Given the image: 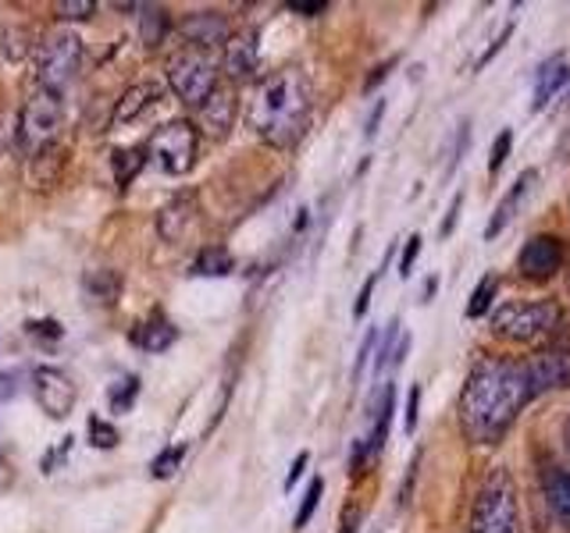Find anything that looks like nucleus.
Returning <instances> with one entry per match:
<instances>
[{"label":"nucleus","instance_id":"obj_1","mask_svg":"<svg viewBox=\"0 0 570 533\" xmlns=\"http://www.w3.org/2000/svg\"><path fill=\"white\" fill-rule=\"evenodd\" d=\"M528 399L517 363L485 359L471 370L460 388V431L471 445H496L514 426Z\"/></svg>","mask_w":570,"mask_h":533},{"label":"nucleus","instance_id":"obj_2","mask_svg":"<svg viewBox=\"0 0 570 533\" xmlns=\"http://www.w3.org/2000/svg\"><path fill=\"white\" fill-rule=\"evenodd\" d=\"M310 79L304 68H278L264 75L250 97V129L267 146L289 149L299 143L310 121Z\"/></svg>","mask_w":570,"mask_h":533},{"label":"nucleus","instance_id":"obj_3","mask_svg":"<svg viewBox=\"0 0 570 533\" xmlns=\"http://www.w3.org/2000/svg\"><path fill=\"white\" fill-rule=\"evenodd\" d=\"M468 533H520L517 487L506 469H492L468 515Z\"/></svg>","mask_w":570,"mask_h":533},{"label":"nucleus","instance_id":"obj_4","mask_svg":"<svg viewBox=\"0 0 570 533\" xmlns=\"http://www.w3.org/2000/svg\"><path fill=\"white\" fill-rule=\"evenodd\" d=\"M563 324V310L560 302L552 299H535V302H506L492 317V331L506 342L517 345H538L552 338Z\"/></svg>","mask_w":570,"mask_h":533},{"label":"nucleus","instance_id":"obj_5","mask_svg":"<svg viewBox=\"0 0 570 533\" xmlns=\"http://www.w3.org/2000/svg\"><path fill=\"white\" fill-rule=\"evenodd\" d=\"M62 125H65L62 93L36 86L33 97L25 100L22 114H19V143H22V149H25L29 157L47 154L57 135H62Z\"/></svg>","mask_w":570,"mask_h":533},{"label":"nucleus","instance_id":"obj_6","mask_svg":"<svg viewBox=\"0 0 570 533\" xmlns=\"http://www.w3.org/2000/svg\"><path fill=\"white\" fill-rule=\"evenodd\" d=\"M83 68V40L68 33V29H54L40 40L36 47V79L43 89H54V93H62V89L79 75Z\"/></svg>","mask_w":570,"mask_h":533},{"label":"nucleus","instance_id":"obj_7","mask_svg":"<svg viewBox=\"0 0 570 533\" xmlns=\"http://www.w3.org/2000/svg\"><path fill=\"white\" fill-rule=\"evenodd\" d=\"M168 82L186 107H204L218 89V65L207 51L186 47L168 60Z\"/></svg>","mask_w":570,"mask_h":533},{"label":"nucleus","instance_id":"obj_8","mask_svg":"<svg viewBox=\"0 0 570 533\" xmlns=\"http://www.w3.org/2000/svg\"><path fill=\"white\" fill-rule=\"evenodd\" d=\"M197 146H200V132L193 121H168L150 140V157L157 160L164 175H186L197 164Z\"/></svg>","mask_w":570,"mask_h":533},{"label":"nucleus","instance_id":"obj_9","mask_svg":"<svg viewBox=\"0 0 570 533\" xmlns=\"http://www.w3.org/2000/svg\"><path fill=\"white\" fill-rule=\"evenodd\" d=\"M517 370L524 377V388H528V399H538L552 388L570 385V353L567 348H542V353L517 363Z\"/></svg>","mask_w":570,"mask_h":533},{"label":"nucleus","instance_id":"obj_10","mask_svg":"<svg viewBox=\"0 0 570 533\" xmlns=\"http://www.w3.org/2000/svg\"><path fill=\"white\" fill-rule=\"evenodd\" d=\"M33 391H36L40 409L51 420H68L75 402H79V388H75L72 377L65 370H57V367H40V370H33Z\"/></svg>","mask_w":570,"mask_h":533},{"label":"nucleus","instance_id":"obj_11","mask_svg":"<svg viewBox=\"0 0 570 533\" xmlns=\"http://www.w3.org/2000/svg\"><path fill=\"white\" fill-rule=\"evenodd\" d=\"M563 264V242L557 235H535L517 256V270L528 281H549Z\"/></svg>","mask_w":570,"mask_h":533},{"label":"nucleus","instance_id":"obj_12","mask_svg":"<svg viewBox=\"0 0 570 533\" xmlns=\"http://www.w3.org/2000/svg\"><path fill=\"white\" fill-rule=\"evenodd\" d=\"M178 33L186 36L189 47H197V51H207L211 54V47H224L232 36V29H229V19H224L221 11H193L183 19V25H178Z\"/></svg>","mask_w":570,"mask_h":533},{"label":"nucleus","instance_id":"obj_13","mask_svg":"<svg viewBox=\"0 0 570 533\" xmlns=\"http://www.w3.org/2000/svg\"><path fill=\"white\" fill-rule=\"evenodd\" d=\"M197 213H200V203H197V192L186 189L178 192L175 200H168L157 213V232L164 242H183L189 235V227L197 224Z\"/></svg>","mask_w":570,"mask_h":533},{"label":"nucleus","instance_id":"obj_14","mask_svg":"<svg viewBox=\"0 0 570 533\" xmlns=\"http://www.w3.org/2000/svg\"><path fill=\"white\" fill-rule=\"evenodd\" d=\"M257 57H261L257 33H253V29H239V33H232L229 43H224L221 68L232 82H246L253 79V71H257Z\"/></svg>","mask_w":570,"mask_h":533},{"label":"nucleus","instance_id":"obj_15","mask_svg":"<svg viewBox=\"0 0 570 533\" xmlns=\"http://www.w3.org/2000/svg\"><path fill=\"white\" fill-rule=\"evenodd\" d=\"M232 121H235V93L232 89L218 86L211 93V100L200 107V129L211 135V140H224L229 129H232Z\"/></svg>","mask_w":570,"mask_h":533},{"label":"nucleus","instance_id":"obj_16","mask_svg":"<svg viewBox=\"0 0 570 533\" xmlns=\"http://www.w3.org/2000/svg\"><path fill=\"white\" fill-rule=\"evenodd\" d=\"M570 79V65H567V57L557 54V57H549L542 68H538L535 75V100H531V111H542V107L560 93V89L567 86Z\"/></svg>","mask_w":570,"mask_h":533},{"label":"nucleus","instance_id":"obj_17","mask_svg":"<svg viewBox=\"0 0 570 533\" xmlns=\"http://www.w3.org/2000/svg\"><path fill=\"white\" fill-rule=\"evenodd\" d=\"M161 97V89L154 82H136V86H129L122 100L114 103V111H111V125H129V121H136L146 107H154Z\"/></svg>","mask_w":570,"mask_h":533},{"label":"nucleus","instance_id":"obj_18","mask_svg":"<svg viewBox=\"0 0 570 533\" xmlns=\"http://www.w3.org/2000/svg\"><path fill=\"white\" fill-rule=\"evenodd\" d=\"M542 491L552 515L560 520V526L570 530V474L560 466H546L542 469Z\"/></svg>","mask_w":570,"mask_h":533},{"label":"nucleus","instance_id":"obj_19","mask_svg":"<svg viewBox=\"0 0 570 533\" xmlns=\"http://www.w3.org/2000/svg\"><path fill=\"white\" fill-rule=\"evenodd\" d=\"M83 292L89 302L97 307H114L118 296H122V274L111 270V267H97V270H86L83 278Z\"/></svg>","mask_w":570,"mask_h":533},{"label":"nucleus","instance_id":"obj_20","mask_svg":"<svg viewBox=\"0 0 570 533\" xmlns=\"http://www.w3.org/2000/svg\"><path fill=\"white\" fill-rule=\"evenodd\" d=\"M132 342H136L143 353H168V348L178 342V327L168 324L164 317H154L132 331Z\"/></svg>","mask_w":570,"mask_h":533},{"label":"nucleus","instance_id":"obj_21","mask_svg":"<svg viewBox=\"0 0 570 533\" xmlns=\"http://www.w3.org/2000/svg\"><path fill=\"white\" fill-rule=\"evenodd\" d=\"M172 33V14L164 11L161 4H150L143 8V19H140V40L146 51H157L164 40Z\"/></svg>","mask_w":570,"mask_h":533},{"label":"nucleus","instance_id":"obj_22","mask_svg":"<svg viewBox=\"0 0 570 533\" xmlns=\"http://www.w3.org/2000/svg\"><path fill=\"white\" fill-rule=\"evenodd\" d=\"M535 181V171H524L517 181H514V189L506 192V200L496 207V213H492V221H489V227H485V238H496L503 227L514 221V210H517V203H520V196H524V189H528Z\"/></svg>","mask_w":570,"mask_h":533},{"label":"nucleus","instance_id":"obj_23","mask_svg":"<svg viewBox=\"0 0 570 533\" xmlns=\"http://www.w3.org/2000/svg\"><path fill=\"white\" fill-rule=\"evenodd\" d=\"M393 402H396V388L385 385L379 395V406H374V431L368 437V452H379L388 437V420H393Z\"/></svg>","mask_w":570,"mask_h":533},{"label":"nucleus","instance_id":"obj_24","mask_svg":"<svg viewBox=\"0 0 570 533\" xmlns=\"http://www.w3.org/2000/svg\"><path fill=\"white\" fill-rule=\"evenodd\" d=\"M232 270H235L232 253L221 246H207L197 256V264H193V274H200V278H224V274H232Z\"/></svg>","mask_w":570,"mask_h":533},{"label":"nucleus","instance_id":"obj_25","mask_svg":"<svg viewBox=\"0 0 570 533\" xmlns=\"http://www.w3.org/2000/svg\"><path fill=\"white\" fill-rule=\"evenodd\" d=\"M146 154H150V149H114L111 167H114V181H118V186H122V189L132 186V178L143 171Z\"/></svg>","mask_w":570,"mask_h":533},{"label":"nucleus","instance_id":"obj_26","mask_svg":"<svg viewBox=\"0 0 570 533\" xmlns=\"http://www.w3.org/2000/svg\"><path fill=\"white\" fill-rule=\"evenodd\" d=\"M496 292H500V278L496 274H485L482 285L474 288V296L468 302V317H485L489 307H492V299H496Z\"/></svg>","mask_w":570,"mask_h":533},{"label":"nucleus","instance_id":"obj_27","mask_svg":"<svg viewBox=\"0 0 570 533\" xmlns=\"http://www.w3.org/2000/svg\"><path fill=\"white\" fill-rule=\"evenodd\" d=\"M136 395H140V377H125V380H114V388H111V409L114 413H129L132 402H136Z\"/></svg>","mask_w":570,"mask_h":533},{"label":"nucleus","instance_id":"obj_28","mask_svg":"<svg viewBox=\"0 0 570 533\" xmlns=\"http://www.w3.org/2000/svg\"><path fill=\"white\" fill-rule=\"evenodd\" d=\"M183 455H186V448L183 445H172V448H164L154 463H150V474H154L157 480H168V477H175L178 474V466H183Z\"/></svg>","mask_w":570,"mask_h":533},{"label":"nucleus","instance_id":"obj_29","mask_svg":"<svg viewBox=\"0 0 570 533\" xmlns=\"http://www.w3.org/2000/svg\"><path fill=\"white\" fill-rule=\"evenodd\" d=\"M89 445H97V448H114L118 445V426L108 423V420H100V417H89Z\"/></svg>","mask_w":570,"mask_h":533},{"label":"nucleus","instance_id":"obj_30","mask_svg":"<svg viewBox=\"0 0 570 533\" xmlns=\"http://www.w3.org/2000/svg\"><path fill=\"white\" fill-rule=\"evenodd\" d=\"M97 14V0H65L57 4V19L62 22H86Z\"/></svg>","mask_w":570,"mask_h":533},{"label":"nucleus","instance_id":"obj_31","mask_svg":"<svg viewBox=\"0 0 570 533\" xmlns=\"http://www.w3.org/2000/svg\"><path fill=\"white\" fill-rule=\"evenodd\" d=\"M321 491H325V480L321 477L310 480L307 495H304V506H299V512H296V530H304L310 523V515H314V509H318V501H321Z\"/></svg>","mask_w":570,"mask_h":533},{"label":"nucleus","instance_id":"obj_32","mask_svg":"<svg viewBox=\"0 0 570 533\" xmlns=\"http://www.w3.org/2000/svg\"><path fill=\"white\" fill-rule=\"evenodd\" d=\"M14 140H19V118H14L11 107L0 103V154H8Z\"/></svg>","mask_w":570,"mask_h":533},{"label":"nucleus","instance_id":"obj_33","mask_svg":"<svg viewBox=\"0 0 570 533\" xmlns=\"http://www.w3.org/2000/svg\"><path fill=\"white\" fill-rule=\"evenodd\" d=\"M509 146H514V132H509V129H503V132L496 135V146H492V157H489V171H500V167H503V160L509 157Z\"/></svg>","mask_w":570,"mask_h":533},{"label":"nucleus","instance_id":"obj_34","mask_svg":"<svg viewBox=\"0 0 570 533\" xmlns=\"http://www.w3.org/2000/svg\"><path fill=\"white\" fill-rule=\"evenodd\" d=\"M29 334H33V338H47V342H57L65 334V327L57 324V320H29Z\"/></svg>","mask_w":570,"mask_h":533},{"label":"nucleus","instance_id":"obj_35","mask_svg":"<svg viewBox=\"0 0 570 533\" xmlns=\"http://www.w3.org/2000/svg\"><path fill=\"white\" fill-rule=\"evenodd\" d=\"M417 256H421V235H410L407 238V249H403V260H399V274H403V278H410Z\"/></svg>","mask_w":570,"mask_h":533},{"label":"nucleus","instance_id":"obj_36","mask_svg":"<svg viewBox=\"0 0 570 533\" xmlns=\"http://www.w3.org/2000/svg\"><path fill=\"white\" fill-rule=\"evenodd\" d=\"M19 380H22L19 370H0V402H11L19 395Z\"/></svg>","mask_w":570,"mask_h":533},{"label":"nucleus","instance_id":"obj_37","mask_svg":"<svg viewBox=\"0 0 570 533\" xmlns=\"http://www.w3.org/2000/svg\"><path fill=\"white\" fill-rule=\"evenodd\" d=\"M417 413H421V385L410 388V402H407V434L417 431Z\"/></svg>","mask_w":570,"mask_h":533},{"label":"nucleus","instance_id":"obj_38","mask_svg":"<svg viewBox=\"0 0 570 533\" xmlns=\"http://www.w3.org/2000/svg\"><path fill=\"white\" fill-rule=\"evenodd\" d=\"M289 11H296V14H307V19H314V14L328 11V4H325V0H289Z\"/></svg>","mask_w":570,"mask_h":533},{"label":"nucleus","instance_id":"obj_39","mask_svg":"<svg viewBox=\"0 0 570 533\" xmlns=\"http://www.w3.org/2000/svg\"><path fill=\"white\" fill-rule=\"evenodd\" d=\"M374 285H379V274H371L368 278V285L360 288V296H357V307H353V313L357 317H364L368 313V307H371V292H374Z\"/></svg>","mask_w":570,"mask_h":533},{"label":"nucleus","instance_id":"obj_40","mask_svg":"<svg viewBox=\"0 0 570 533\" xmlns=\"http://www.w3.org/2000/svg\"><path fill=\"white\" fill-rule=\"evenodd\" d=\"M307 463H310V455L307 452H299L296 455V463H293V469H289V477H285V491H293V484L299 480V474H304L307 469Z\"/></svg>","mask_w":570,"mask_h":533},{"label":"nucleus","instance_id":"obj_41","mask_svg":"<svg viewBox=\"0 0 570 533\" xmlns=\"http://www.w3.org/2000/svg\"><path fill=\"white\" fill-rule=\"evenodd\" d=\"M374 342H379V331H368V338H364V345H360V356H357V374L364 370V363H368V356H371V348H374Z\"/></svg>","mask_w":570,"mask_h":533},{"label":"nucleus","instance_id":"obj_42","mask_svg":"<svg viewBox=\"0 0 570 533\" xmlns=\"http://www.w3.org/2000/svg\"><path fill=\"white\" fill-rule=\"evenodd\" d=\"M460 207H463V196H453V207H449V218L442 221V235H449L457 227V213H460Z\"/></svg>","mask_w":570,"mask_h":533},{"label":"nucleus","instance_id":"obj_43","mask_svg":"<svg viewBox=\"0 0 570 533\" xmlns=\"http://www.w3.org/2000/svg\"><path fill=\"white\" fill-rule=\"evenodd\" d=\"M388 68H393V65H382V68H374V75H371V79H368V89H374V86H379V82L385 79V75H388Z\"/></svg>","mask_w":570,"mask_h":533},{"label":"nucleus","instance_id":"obj_44","mask_svg":"<svg viewBox=\"0 0 570 533\" xmlns=\"http://www.w3.org/2000/svg\"><path fill=\"white\" fill-rule=\"evenodd\" d=\"M382 111H385V107L379 103V107H374V114H371V121H368V135H374V129H379V118H382Z\"/></svg>","mask_w":570,"mask_h":533},{"label":"nucleus","instance_id":"obj_45","mask_svg":"<svg viewBox=\"0 0 570 533\" xmlns=\"http://www.w3.org/2000/svg\"><path fill=\"white\" fill-rule=\"evenodd\" d=\"M11 480V466L4 463V459H0V487H4Z\"/></svg>","mask_w":570,"mask_h":533},{"label":"nucleus","instance_id":"obj_46","mask_svg":"<svg viewBox=\"0 0 570 533\" xmlns=\"http://www.w3.org/2000/svg\"><path fill=\"white\" fill-rule=\"evenodd\" d=\"M342 533H357V515L353 512L347 515V523H342Z\"/></svg>","mask_w":570,"mask_h":533},{"label":"nucleus","instance_id":"obj_47","mask_svg":"<svg viewBox=\"0 0 570 533\" xmlns=\"http://www.w3.org/2000/svg\"><path fill=\"white\" fill-rule=\"evenodd\" d=\"M567 448H570V420H567Z\"/></svg>","mask_w":570,"mask_h":533},{"label":"nucleus","instance_id":"obj_48","mask_svg":"<svg viewBox=\"0 0 570 533\" xmlns=\"http://www.w3.org/2000/svg\"><path fill=\"white\" fill-rule=\"evenodd\" d=\"M567 292H570V274H567Z\"/></svg>","mask_w":570,"mask_h":533}]
</instances>
